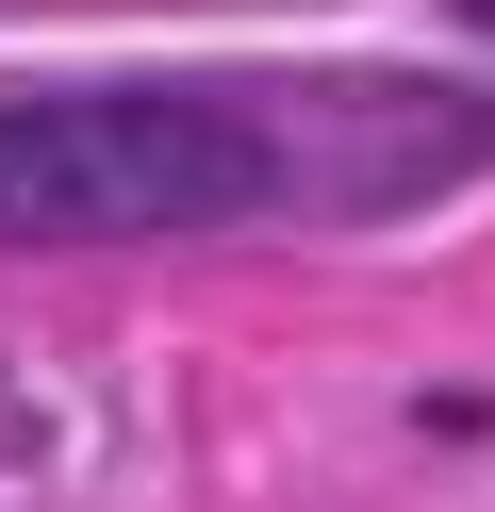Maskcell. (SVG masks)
Wrapping results in <instances>:
<instances>
[{
	"label": "cell",
	"mask_w": 495,
	"mask_h": 512,
	"mask_svg": "<svg viewBox=\"0 0 495 512\" xmlns=\"http://www.w3.org/2000/svg\"><path fill=\"white\" fill-rule=\"evenodd\" d=\"M495 166V100L462 83H248L132 67L0 100V248H182L264 215H396Z\"/></svg>",
	"instance_id": "obj_1"
},
{
	"label": "cell",
	"mask_w": 495,
	"mask_h": 512,
	"mask_svg": "<svg viewBox=\"0 0 495 512\" xmlns=\"http://www.w3.org/2000/svg\"><path fill=\"white\" fill-rule=\"evenodd\" d=\"M462 17H479V34H495V0H462Z\"/></svg>",
	"instance_id": "obj_2"
}]
</instances>
